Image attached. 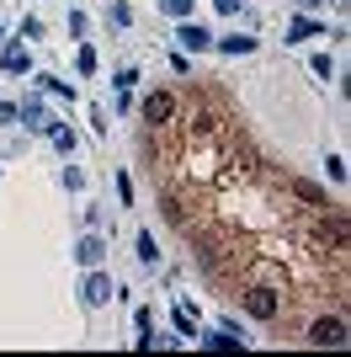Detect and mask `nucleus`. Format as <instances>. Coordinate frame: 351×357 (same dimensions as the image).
Instances as JSON below:
<instances>
[{"instance_id": "obj_1", "label": "nucleus", "mask_w": 351, "mask_h": 357, "mask_svg": "<svg viewBox=\"0 0 351 357\" xmlns=\"http://www.w3.org/2000/svg\"><path fill=\"white\" fill-rule=\"evenodd\" d=\"M144 149L165 224L197 251L208 283L229 298L240 288H272L288 314L282 336L346 304V213L250 139L229 91L197 86L187 102L176 96L171 118L144 128Z\"/></svg>"}, {"instance_id": "obj_2", "label": "nucleus", "mask_w": 351, "mask_h": 357, "mask_svg": "<svg viewBox=\"0 0 351 357\" xmlns=\"http://www.w3.org/2000/svg\"><path fill=\"white\" fill-rule=\"evenodd\" d=\"M309 336H304V342H314V347H346V314H341V310H330V314H309Z\"/></svg>"}, {"instance_id": "obj_3", "label": "nucleus", "mask_w": 351, "mask_h": 357, "mask_svg": "<svg viewBox=\"0 0 351 357\" xmlns=\"http://www.w3.org/2000/svg\"><path fill=\"white\" fill-rule=\"evenodd\" d=\"M171 112H176V91H155V96L144 102V128H160Z\"/></svg>"}, {"instance_id": "obj_4", "label": "nucleus", "mask_w": 351, "mask_h": 357, "mask_svg": "<svg viewBox=\"0 0 351 357\" xmlns=\"http://www.w3.org/2000/svg\"><path fill=\"white\" fill-rule=\"evenodd\" d=\"M86 298H91V304H107V298H112V288H107V278H91Z\"/></svg>"}, {"instance_id": "obj_5", "label": "nucleus", "mask_w": 351, "mask_h": 357, "mask_svg": "<svg viewBox=\"0 0 351 357\" xmlns=\"http://www.w3.org/2000/svg\"><path fill=\"white\" fill-rule=\"evenodd\" d=\"M181 43L187 48H208V32L203 27H181Z\"/></svg>"}, {"instance_id": "obj_6", "label": "nucleus", "mask_w": 351, "mask_h": 357, "mask_svg": "<svg viewBox=\"0 0 351 357\" xmlns=\"http://www.w3.org/2000/svg\"><path fill=\"white\" fill-rule=\"evenodd\" d=\"M80 261H91V267H96V261H102V240H86V245H80Z\"/></svg>"}]
</instances>
